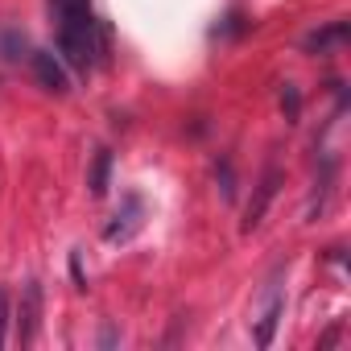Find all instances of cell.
Returning <instances> with one entry per match:
<instances>
[{
	"mask_svg": "<svg viewBox=\"0 0 351 351\" xmlns=\"http://www.w3.org/2000/svg\"><path fill=\"white\" fill-rule=\"evenodd\" d=\"M141 223H145V203H141V195H128L124 199V207L112 215V223L104 228V240L108 244H128L136 232H141Z\"/></svg>",
	"mask_w": 351,
	"mask_h": 351,
	"instance_id": "6da1fadb",
	"label": "cell"
},
{
	"mask_svg": "<svg viewBox=\"0 0 351 351\" xmlns=\"http://www.w3.org/2000/svg\"><path fill=\"white\" fill-rule=\"evenodd\" d=\"M277 186H281V169L277 165H269L265 169V178L256 182V191H252V199H248V207H244V232H256L261 228V219H265V211H269V203L277 199Z\"/></svg>",
	"mask_w": 351,
	"mask_h": 351,
	"instance_id": "7a4b0ae2",
	"label": "cell"
},
{
	"mask_svg": "<svg viewBox=\"0 0 351 351\" xmlns=\"http://www.w3.org/2000/svg\"><path fill=\"white\" fill-rule=\"evenodd\" d=\"M281 314H285V289H281L277 281H269V289H265V306H261V314H256V330H252L256 347H269V343H273Z\"/></svg>",
	"mask_w": 351,
	"mask_h": 351,
	"instance_id": "3957f363",
	"label": "cell"
},
{
	"mask_svg": "<svg viewBox=\"0 0 351 351\" xmlns=\"http://www.w3.org/2000/svg\"><path fill=\"white\" fill-rule=\"evenodd\" d=\"M34 75H38V83H42L46 91H54V95H66V91H71V75H66L62 58L50 54V50H34Z\"/></svg>",
	"mask_w": 351,
	"mask_h": 351,
	"instance_id": "277c9868",
	"label": "cell"
},
{
	"mask_svg": "<svg viewBox=\"0 0 351 351\" xmlns=\"http://www.w3.org/2000/svg\"><path fill=\"white\" fill-rule=\"evenodd\" d=\"M38 322H42V285L38 281H25L21 314H17V339L21 343H34L38 339Z\"/></svg>",
	"mask_w": 351,
	"mask_h": 351,
	"instance_id": "5b68a950",
	"label": "cell"
},
{
	"mask_svg": "<svg viewBox=\"0 0 351 351\" xmlns=\"http://www.w3.org/2000/svg\"><path fill=\"white\" fill-rule=\"evenodd\" d=\"M347 38H351V21H330V25L306 34V38H302V50H306V54H330V50L343 46Z\"/></svg>",
	"mask_w": 351,
	"mask_h": 351,
	"instance_id": "8992f818",
	"label": "cell"
},
{
	"mask_svg": "<svg viewBox=\"0 0 351 351\" xmlns=\"http://www.w3.org/2000/svg\"><path fill=\"white\" fill-rule=\"evenodd\" d=\"M87 186H91V195H95V199H104V195H108V186H112V149H99V153H95L91 173H87Z\"/></svg>",
	"mask_w": 351,
	"mask_h": 351,
	"instance_id": "52a82bcc",
	"label": "cell"
},
{
	"mask_svg": "<svg viewBox=\"0 0 351 351\" xmlns=\"http://www.w3.org/2000/svg\"><path fill=\"white\" fill-rule=\"evenodd\" d=\"M215 178H219V191H223V199L232 203V199H236V173H232V165H228V161H219Z\"/></svg>",
	"mask_w": 351,
	"mask_h": 351,
	"instance_id": "ba28073f",
	"label": "cell"
},
{
	"mask_svg": "<svg viewBox=\"0 0 351 351\" xmlns=\"http://www.w3.org/2000/svg\"><path fill=\"white\" fill-rule=\"evenodd\" d=\"M281 108H285L289 120H298V112H302V95H298L293 83H285V91H281Z\"/></svg>",
	"mask_w": 351,
	"mask_h": 351,
	"instance_id": "9c48e42d",
	"label": "cell"
},
{
	"mask_svg": "<svg viewBox=\"0 0 351 351\" xmlns=\"http://www.w3.org/2000/svg\"><path fill=\"white\" fill-rule=\"evenodd\" d=\"M5 335H9V293L0 289V347H5Z\"/></svg>",
	"mask_w": 351,
	"mask_h": 351,
	"instance_id": "30bf717a",
	"label": "cell"
},
{
	"mask_svg": "<svg viewBox=\"0 0 351 351\" xmlns=\"http://www.w3.org/2000/svg\"><path fill=\"white\" fill-rule=\"evenodd\" d=\"M71 273H75V285L87 289V277H83V265H79V252H71Z\"/></svg>",
	"mask_w": 351,
	"mask_h": 351,
	"instance_id": "8fae6325",
	"label": "cell"
},
{
	"mask_svg": "<svg viewBox=\"0 0 351 351\" xmlns=\"http://www.w3.org/2000/svg\"><path fill=\"white\" fill-rule=\"evenodd\" d=\"M116 339H120V335H116V326H104V335H99V347H116Z\"/></svg>",
	"mask_w": 351,
	"mask_h": 351,
	"instance_id": "7c38bea8",
	"label": "cell"
},
{
	"mask_svg": "<svg viewBox=\"0 0 351 351\" xmlns=\"http://www.w3.org/2000/svg\"><path fill=\"white\" fill-rule=\"evenodd\" d=\"M335 339H339V326H330V330H326V335H322V339H318V347H322V351H326V347H330V343H335Z\"/></svg>",
	"mask_w": 351,
	"mask_h": 351,
	"instance_id": "4fadbf2b",
	"label": "cell"
}]
</instances>
